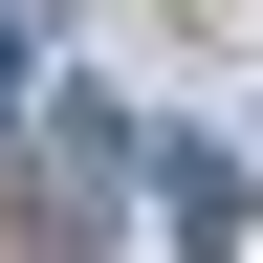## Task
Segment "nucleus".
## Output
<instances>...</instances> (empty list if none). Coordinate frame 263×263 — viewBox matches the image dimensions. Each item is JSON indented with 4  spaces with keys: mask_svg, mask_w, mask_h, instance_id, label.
<instances>
[{
    "mask_svg": "<svg viewBox=\"0 0 263 263\" xmlns=\"http://www.w3.org/2000/svg\"><path fill=\"white\" fill-rule=\"evenodd\" d=\"M154 176V132L110 110V88H44V110H22V241L44 263H110V197Z\"/></svg>",
    "mask_w": 263,
    "mask_h": 263,
    "instance_id": "nucleus-1",
    "label": "nucleus"
},
{
    "mask_svg": "<svg viewBox=\"0 0 263 263\" xmlns=\"http://www.w3.org/2000/svg\"><path fill=\"white\" fill-rule=\"evenodd\" d=\"M154 197H176V241H219V219H241V154H219V132H154Z\"/></svg>",
    "mask_w": 263,
    "mask_h": 263,
    "instance_id": "nucleus-2",
    "label": "nucleus"
},
{
    "mask_svg": "<svg viewBox=\"0 0 263 263\" xmlns=\"http://www.w3.org/2000/svg\"><path fill=\"white\" fill-rule=\"evenodd\" d=\"M22 66H44V44H22V22H0V132H22V110H44V88H22Z\"/></svg>",
    "mask_w": 263,
    "mask_h": 263,
    "instance_id": "nucleus-3",
    "label": "nucleus"
},
{
    "mask_svg": "<svg viewBox=\"0 0 263 263\" xmlns=\"http://www.w3.org/2000/svg\"><path fill=\"white\" fill-rule=\"evenodd\" d=\"M0 22H22V44H44V0H0Z\"/></svg>",
    "mask_w": 263,
    "mask_h": 263,
    "instance_id": "nucleus-4",
    "label": "nucleus"
}]
</instances>
